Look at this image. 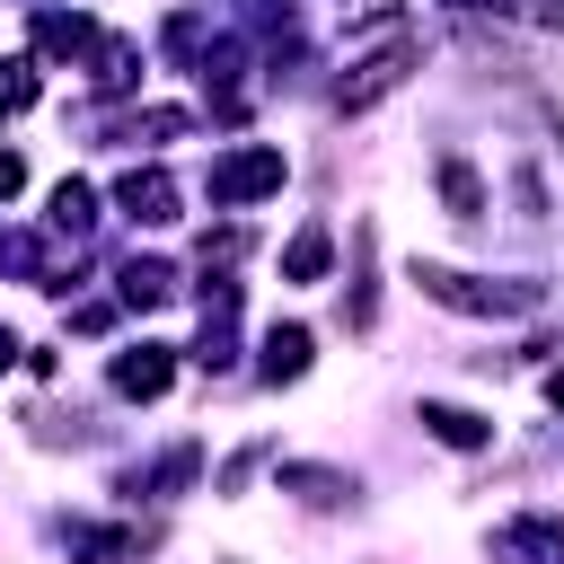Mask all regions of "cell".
<instances>
[{
    "mask_svg": "<svg viewBox=\"0 0 564 564\" xmlns=\"http://www.w3.org/2000/svg\"><path fill=\"white\" fill-rule=\"evenodd\" d=\"M115 397H132V405H150V397H167V379H176V352L167 344H132V352H115Z\"/></svg>",
    "mask_w": 564,
    "mask_h": 564,
    "instance_id": "obj_8",
    "label": "cell"
},
{
    "mask_svg": "<svg viewBox=\"0 0 564 564\" xmlns=\"http://www.w3.org/2000/svg\"><path fill=\"white\" fill-rule=\"evenodd\" d=\"M326 264H335V229L326 220H300L291 247H282V282H326Z\"/></svg>",
    "mask_w": 564,
    "mask_h": 564,
    "instance_id": "obj_12",
    "label": "cell"
},
{
    "mask_svg": "<svg viewBox=\"0 0 564 564\" xmlns=\"http://www.w3.org/2000/svg\"><path fill=\"white\" fill-rule=\"evenodd\" d=\"M423 432H432L441 449H485V441H494V423H485V414H467V405H441V397H423Z\"/></svg>",
    "mask_w": 564,
    "mask_h": 564,
    "instance_id": "obj_16",
    "label": "cell"
},
{
    "mask_svg": "<svg viewBox=\"0 0 564 564\" xmlns=\"http://www.w3.org/2000/svg\"><path fill=\"white\" fill-rule=\"evenodd\" d=\"M18 185H26V159H18V150H0V203H18Z\"/></svg>",
    "mask_w": 564,
    "mask_h": 564,
    "instance_id": "obj_26",
    "label": "cell"
},
{
    "mask_svg": "<svg viewBox=\"0 0 564 564\" xmlns=\"http://www.w3.org/2000/svg\"><path fill=\"white\" fill-rule=\"evenodd\" d=\"M115 282H123V308H159V300H176V264H159V256H132Z\"/></svg>",
    "mask_w": 564,
    "mask_h": 564,
    "instance_id": "obj_18",
    "label": "cell"
},
{
    "mask_svg": "<svg viewBox=\"0 0 564 564\" xmlns=\"http://www.w3.org/2000/svg\"><path fill=\"white\" fill-rule=\"evenodd\" d=\"M88 62H97V88H132V70H141V44H123V35H106V44L88 53Z\"/></svg>",
    "mask_w": 564,
    "mask_h": 564,
    "instance_id": "obj_21",
    "label": "cell"
},
{
    "mask_svg": "<svg viewBox=\"0 0 564 564\" xmlns=\"http://www.w3.org/2000/svg\"><path fill=\"white\" fill-rule=\"evenodd\" d=\"M432 176H441V203H449V220H467V229H476V220H485V176H476L458 150H441V167H432Z\"/></svg>",
    "mask_w": 564,
    "mask_h": 564,
    "instance_id": "obj_13",
    "label": "cell"
},
{
    "mask_svg": "<svg viewBox=\"0 0 564 564\" xmlns=\"http://www.w3.org/2000/svg\"><path fill=\"white\" fill-rule=\"evenodd\" d=\"M414 291L458 308V317H538L546 308V282H485V273H458V264H414Z\"/></svg>",
    "mask_w": 564,
    "mask_h": 564,
    "instance_id": "obj_2",
    "label": "cell"
},
{
    "mask_svg": "<svg viewBox=\"0 0 564 564\" xmlns=\"http://www.w3.org/2000/svg\"><path fill=\"white\" fill-rule=\"evenodd\" d=\"M194 467H203V449H167V458H150V467H132V476H123V494H132V502H141V494L159 502V494H176V485H194Z\"/></svg>",
    "mask_w": 564,
    "mask_h": 564,
    "instance_id": "obj_17",
    "label": "cell"
},
{
    "mask_svg": "<svg viewBox=\"0 0 564 564\" xmlns=\"http://www.w3.org/2000/svg\"><path fill=\"white\" fill-rule=\"evenodd\" d=\"M282 494H300L308 511H344V502H361V485H352L344 467H308V458H282Z\"/></svg>",
    "mask_w": 564,
    "mask_h": 564,
    "instance_id": "obj_10",
    "label": "cell"
},
{
    "mask_svg": "<svg viewBox=\"0 0 564 564\" xmlns=\"http://www.w3.org/2000/svg\"><path fill=\"white\" fill-rule=\"evenodd\" d=\"M115 212L141 220V229H167V220H176V176H167V167H123V176H115Z\"/></svg>",
    "mask_w": 564,
    "mask_h": 564,
    "instance_id": "obj_6",
    "label": "cell"
},
{
    "mask_svg": "<svg viewBox=\"0 0 564 564\" xmlns=\"http://www.w3.org/2000/svg\"><path fill=\"white\" fill-rule=\"evenodd\" d=\"M264 458H273V449H264V441H256V449H238V458H229V467H220V485H229V494H238V485H247V476H256V467H264Z\"/></svg>",
    "mask_w": 564,
    "mask_h": 564,
    "instance_id": "obj_25",
    "label": "cell"
},
{
    "mask_svg": "<svg viewBox=\"0 0 564 564\" xmlns=\"http://www.w3.org/2000/svg\"><path fill=\"white\" fill-rule=\"evenodd\" d=\"M203 44H212V18H203V9H176V18H167V53H176V62H203Z\"/></svg>",
    "mask_w": 564,
    "mask_h": 564,
    "instance_id": "obj_22",
    "label": "cell"
},
{
    "mask_svg": "<svg viewBox=\"0 0 564 564\" xmlns=\"http://www.w3.org/2000/svg\"><path fill=\"white\" fill-rule=\"evenodd\" d=\"M106 35H97V18H79V9H35V53L44 62H88Z\"/></svg>",
    "mask_w": 564,
    "mask_h": 564,
    "instance_id": "obj_9",
    "label": "cell"
},
{
    "mask_svg": "<svg viewBox=\"0 0 564 564\" xmlns=\"http://www.w3.org/2000/svg\"><path fill=\"white\" fill-rule=\"evenodd\" d=\"M538 388H546V405H564V361H555V370H546Z\"/></svg>",
    "mask_w": 564,
    "mask_h": 564,
    "instance_id": "obj_27",
    "label": "cell"
},
{
    "mask_svg": "<svg viewBox=\"0 0 564 564\" xmlns=\"http://www.w3.org/2000/svg\"><path fill=\"white\" fill-rule=\"evenodd\" d=\"M449 9H476V0H449Z\"/></svg>",
    "mask_w": 564,
    "mask_h": 564,
    "instance_id": "obj_30",
    "label": "cell"
},
{
    "mask_svg": "<svg viewBox=\"0 0 564 564\" xmlns=\"http://www.w3.org/2000/svg\"><path fill=\"white\" fill-rule=\"evenodd\" d=\"M494 564H564V520H546V511H520V520H502L494 529V546H485Z\"/></svg>",
    "mask_w": 564,
    "mask_h": 564,
    "instance_id": "obj_5",
    "label": "cell"
},
{
    "mask_svg": "<svg viewBox=\"0 0 564 564\" xmlns=\"http://www.w3.org/2000/svg\"><path fill=\"white\" fill-rule=\"evenodd\" d=\"M538 9H555V18H564V0H538Z\"/></svg>",
    "mask_w": 564,
    "mask_h": 564,
    "instance_id": "obj_29",
    "label": "cell"
},
{
    "mask_svg": "<svg viewBox=\"0 0 564 564\" xmlns=\"http://www.w3.org/2000/svg\"><path fill=\"white\" fill-rule=\"evenodd\" d=\"M62 538H70L79 555H97V564H132V555H141V529H97V520H62Z\"/></svg>",
    "mask_w": 564,
    "mask_h": 564,
    "instance_id": "obj_19",
    "label": "cell"
},
{
    "mask_svg": "<svg viewBox=\"0 0 564 564\" xmlns=\"http://www.w3.org/2000/svg\"><path fill=\"white\" fill-rule=\"evenodd\" d=\"M229 344H238V282H212V291H203V335H194V361H203V370H229V361H238Z\"/></svg>",
    "mask_w": 564,
    "mask_h": 564,
    "instance_id": "obj_7",
    "label": "cell"
},
{
    "mask_svg": "<svg viewBox=\"0 0 564 564\" xmlns=\"http://www.w3.org/2000/svg\"><path fill=\"white\" fill-rule=\"evenodd\" d=\"M70 326H79V335H106V326H115V300H79Z\"/></svg>",
    "mask_w": 564,
    "mask_h": 564,
    "instance_id": "obj_24",
    "label": "cell"
},
{
    "mask_svg": "<svg viewBox=\"0 0 564 564\" xmlns=\"http://www.w3.org/2000/svg\"><path fill=\"white\" fill-rule=\"evenodd\" d=\"M44 220H53V238H62V247H79V238L97 229V185L62 176V185H53V212H44Z\"/></svg>",
    "mask_w": 564,
    "mask_h": 564,
    "instance_id": "obj_14",
    "label": "cell"
},
{
    "mask_svg": "<svg viewBox=\"0 0 564 564\" xmlns=\"http://www.w3.org/2000/svg\"><path fill=\"white\" fill-rule=\"evenodd\" d=\"M35 106V62H0V115H26Z\"/></svg>",
    "mask_w": 564,
    "mask_h": 564,
    "instance_id": "obj_23",
    "label": "cell"
},
{
    "mask_svg": "<svg viewBox=\"0 0 564 564\" xmlns=\"http://www.w3.org/2000/svg\"><path fill=\"white\" fill-rule=\"evenodd\" d=\"M282 176H291V159H282L273 141H238V150L212 159V203H220V212L264 203V194H282Z\"/></svg>",
    "mask_w": 564,
    "mask_h": 564,
    "instance_id": "obj_3",
    "label": "cell"
},
{
    "mask_svg": "<svg viewBox=\"0 0 564 564\" xmlns=\"http://www.w3.org/2000/svg\"><path fill=\"white\" fill-rule=\"evenodd\" d=\"M370 264H379V238H370V229H352V282H344V326H370V317H379V282H370Z\"/></svg>",
    "mask_w": 564,
    "mask_h": 564,
    "instance_id": "obj_15",
    "label": "cell"
},
{
    "mask_svg": "<svg viewBox=\"0 0 564 564\" xmlns=\"http://www.w3.org/2000/svg\"><path fill=\"white\" fill-rule=\"evenodd\" d=\"M256 9H282V0H256Z\"/></svg>",
    "mask_w": 564,
    "mask_h": 564,
    "instance_id": "obj_31",
    "label": "cell"
},
{
    "mask_svg": "<svg viewBox=\"0 0 564 564\" xmlns=\"http://www.w3.org/2000/svg\"><path fill=\"white\" fill-rule=\"evenodd\" d=\"M185 132H194L185 106H141V115L123 123V141H185Z\"/></svg>",
    "mask_w": 564,
    "mask_h": 564,
    "instance_id": "obj_20",
    "label": "cell"
},
{
    "mask_svg": "<svg viewBox=\"0 0 564 564\" xmlns=\"http://www.w3.org/2000/svg\"><path fill=\"white\" fill-rule=\"evenodd\" d=\"M0 273H18V282H35V291H70L79 247L62 256V247H53V238H35V229H0Z\"/></svg>",
    "mask_w": 564,
    "mask_h": 564,
    "instance_id": "obj_4",
    "label": "cell"
},
{
    "mask_svg": "<svg viewBox=\"0 0 564 564\" xmlns=\"http://www.w3.org/2000/svg\"><path fill=\"white\" fill-rule=\"evenodd\" d=\"M9 361H18V335H9V326H0V370H9Z\"/></svg>",
    "mask_w": 564,
    "mask_h": 564,
    "instance_id": "obj_28",
    "label": "cell"
},
{
    "mask_svg": "<svg viewBox=\"0 0 564 564\" xmlns=\"http://www.w3.org/2000/svg\"><path fill=\"white\" fill-rule=\"evenodd\" d=\"M405 70H414V18H405V9H370V18L352 26V53H344V79H335V106L361 115V106H379L388 88H405Z\"/></svg>",
    "mask_w": 564,
    "mask_h": 564,
    "instance_id": "obj_1",
    "label": "cell"
},
{
    "mask_svg": "<svg viewBox=\"0 0 564 564\" xmlns=\"http://www.w3.org/2000/svg\"><path fill=\"white\" fill-rule=\"evenodd\" d=\"M308 352H317V335H308L300 317H282V326H264V352H256V370H264L273 388H291V379L308 370Z\"/></svg>",
    "mask_w": 564,
    "mask_h": 564,
    "instance_id": "obj_11",
    "label": "cell"
}]
</instances>
